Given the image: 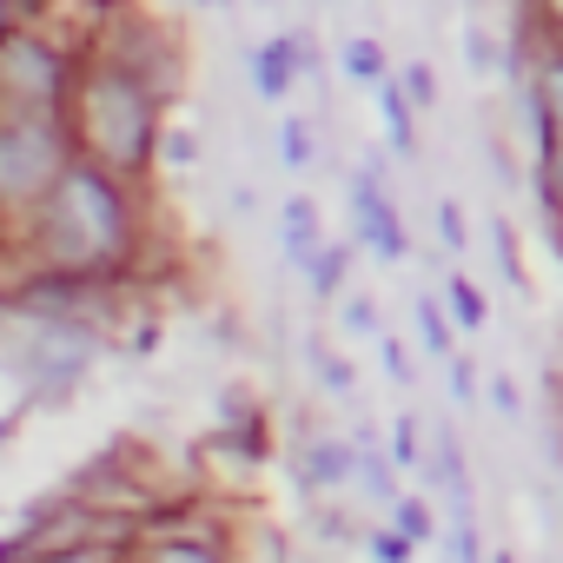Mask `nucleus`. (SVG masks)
<instances>
[{"label":"nucleus","instance_id":"nucleus-8","mask_svg":"<svg viewBox=\"0 0 563 563\" xmlns=\"http://www.w3.org/2000/svg\"><path fill=\"white\" fill-rule=\"evenodd\" d=\"M378 113H385V133H391V146L398 153H418V126H411V93L398 87V80H378Z\"/></svg>","mask_w":563,"mask_h":563},{"label":"nucleus","instance_id":"nucleus-25","mask_svg":"<svg viewBox=\"0 0 563 563\" xmlns=\"http://www.w3.org/2000/svg\"><path fill=\"white\" fill-rule=\"evenodd\" d=\"M159 153H166V166H192V159H199V140H192V133H166Z\"/></svg>","mask_w":563,"mask_h":563},{"label":"nucleus","instance_id":"nucleus-4","mask_svg":"<svg viewBox=\"0 0 563 563\" xmlns=\"http://www.w3.org/2000/svg\"><path fill=\"white\" fill-rule=\"evenodd\" d=\"M352 219H358V239H365L385 265L405 258V225H398V206H391V192L378 186V173H358V179H352Z\"/></svg>","mask_w":563,"mask_h":563},{"label":"nucleus","instance_id":"nucleus-22","mask_svg":"<svg viewBox=\"0 0 563 563\" xmlns=\"http://www.w3.org/2000/svg\"><path fill=\"white\" fill-rule=\"evenodd\" d=\"M312 365H319V385H325V391L352 398V365H345V358H332V352H312Z\"/></svg>","mask_w":563,"mask_h":563},{"label":"nucleus","instance_id":"nucleus-35","mask_svg":"<svg viewBox=\"0 0 563 563\" xmlns=\"http://www.w3.org/2000/svg\"><path fill=\"white\" fill-rule=\"evenodd\" d=\"M490 563H510V556H504V550H497V556H490Z\"/></svg>","mask_w":563,"mask_h":563},{"label":"nucleus","instance_id":"nucleus-17","mask_svg":"<svg viewBox=\"0 0 563 563\" xmlns=\"http://www.w3.org/2000/svg\"><path fill=\"white\" fill-rule=\"evenodd\" d=\"M339 325H345L352 339H378V306H372L365 292H352V299H345V312H339Z\"/></svg>","mask_w":563,"mask_h":563},{"label":"nucleus","instance_id":"nucleus-30","mask_svg":"<svg viewBox=\"0 0 563 563\" xmlns=\"http://www.w3.org/2000/svg\"><path fill=\"white\" fill-rule=\"evenodd\" d=\"M159 563H212V556H206V550H186V543H179V550H166Z\"/></svg>","mask_w":563,"mask_h":563},{"label":"nucleus","instance_id":"nucleus-18","mask_svg":"<svg viewBox=\"0 0 563 563\" xmlns=\"http://www.w3.org/2000/svg\"><path fill=\"white\" fill-rule=\"evenodd\" d=\"M398 87H405V93H411V107H418V113H431V100H438V74H431V67H424V60H411V67H405V80H398Z\"/></svg>","mask_w":563,"mask_h":563},{"label":"nucleus","instance_id":"nucleus-33","mask_svg":"<svg viewBox=\"0 0 563 563\" xmlns=\"http://www.w3.org/2000/svg\"><path fill=\"white\" fill-rule=\"evenodd\" d=\"M543 8H550V14H556V21H563V0H543Z\"/></svg>","mask_w":563,"mask_h":563},{"label":"nucleus","instance_id":"nucleus-23","mask_svg":"<svg viewBox=\"0 0 563 563\" xmlns=\"http://www.w3.org/2000/svg\"><path fill=\"white\" fill-rule=\"evenodd\" d=\"M391 464H424V451H418V418H398V431H391Z\"/></svg>","mask_w":563,"mask_h":563},{"label":"nucleus","instance_id":"nucleus-14","mask_svg":"<svg viewBox=\"0 0 563 563\" xmlns=\"http://www.w3.org/2000/svg\"><path fill=\"white\" fill-rule=\"evenodd\" d=\"M358 477H365V490H372V497H385V504H398V484H391V457H385V451H378L372 438L358 444Z\"/></svg>","mask_w":563,"mask_h":563},{"label":"nucleus","instance_id":"nucleus-1","mask_svg":"<svg viewBox=\"0 0 563 563\" xmlns=\"http://www.w3.org/2000/svg\"><path fill=\"white\" fill-rule=\"evenodd\" d=\"M133 239V219H126V199L113 186L107 166L93 159H67V173L54 179L47 206H41V252L54 258V272H100L126 252Z\"/></svg>","mask_w":563,"mask_h":563},{"label":"nucleus","instance_id":"nucleus-28","mask_svg":"<svg viewBox=\"0 0 563 563\" xmlns=\"http://www.w3.org/2000/svg\"><path fill=\"white\" fill-rule=\"evenodd\" d=\"M451 391H457V405L477 398V372H471V358H451Z\"/></svg>","mask_w":563,"mask_h":563},{"label":"nucleus","instance_id":"nucleus-10","mask_svg":"<svg viewBox=\"0 0 563 563\" xmlns=\"http://www.w3.org/2000/svg\"><path fill=\"white\" fill-rule=\"evenodd\" d=\"M339 67H345L358 87H378V80H391V74H385V47H378L372 34H352V41L339 47Z\"/></svg>","mask_w":563,"mask_h":563},{"label":"nucleus","instance_id":"nucleus-29","mask_svg":"<svg viewBox=\"0 0 563 563\" xmlns=\"http://www.w3.org/2000/svg\"><path fill=\"white\" fill-rule=\"evenodd\" d=\"M490 405H497V418H517V411H523V405H517V385H510L504 372L490 378Z\"/></svg>","mask_w":563,"mask_h":563},{"label":"nucleus","instance_id":"nucleus-20","mask_svg":"<svg viewBox=\"0 0 563 563\" xmlns=\"http://www.w3.org/2000/svg\"><path fill=\"white\" fill-rule=\"evenodd\" d=\"M411 550H418V543H411L398 523H391V530H372V556H378V563H411Z\"/></svg>","mask_w":563,"mask_h":563},{"label":"nucleus","instance_id":"nucleus-12","mask_svg":"<svg viewBox=\"0 0 563 563\" xmlns=\"http://www.w3.org/2000/svg\"><path fill=\"white\" fill-rule=\"evenodd\" d=\"M444 306H451V319H457L464 332H484V319H490V306H484V292L471 286V278H451V286H444Z\"/></svg>","mask_w":563,"mask_h":563},{"label":"nucleus","instance_id":"nucleus-2","mask_svg":"<svg viewBox=\"0 0 563 563\" xmlns=\"http://www.w3.org/2000/svg\"><path fill=\"white\" fill-rule=\"evenodd\" d=\"M80 140H87L93 166H107V173L146 166V153H153V87H146L133 67H113V60H107V67L87 80Z\"/></svg>","mask_w":563,"mask_h":563},{"label":"nucleus","instance_id":"nucleus-6","mask_svg":"<svg viewBox=\"0 0 563 563\" xmlns=\"http://www.w3.org/2000/svg\"><path fill=\"white\" fill-rule=\"evenodd\" d=\"M0 74H14L21 107H34V100H54V93H60V60H54L47 47H34V41H0Z\"/></svg>","mask_w":563,"mask_h":563},{"label":"nucleus","instance_id":"nucleus-9","mask_svg":"<svg viewBox=\"0 0 563 563\" xmlns=\"http://www.w3.org/2000/svg\"><path fill=\"white\" fill-rule=\"evenodd\" d=\"M352 471H358V451L339 444V438H319V444L306 451V484H345Z\"/></svg>","mask_w":563,"mask_h":563},{"label":"nucleus","instance_id":"nucleus-19","mask_svg":"<svg viewBox=\"0 0 563 563\" xmlns=\"http://www.w3.org/2000/svg\"><path fill=\"white\" fill-rule=\"evenodd\" d=\"M451 563H484V543H477L471 510H457V523H451Z\"/></svg>","mask_w":563,"mask_h":563},{"label":"nucleus","instance_id":"nucleus-16","mask_svg":"<svg viewBox=\"0 0 563 563\" xmlns=\"http://www.w3.org/2000/svg\"><path fill=\"white\" fill-rule=\"evenodd\" d=\"M391 523H398L411 543H424V537H431V504H424V497H398V504H391Z\"/></svg>","mask_w":563,"mask_h":563},{"label":"nucleus","instance_id":"nucleus-15","mask_svg":"<svg viewBox=\"0 0 563 563\" xmlns=\"http://www.w3.org/2000/svg\"><path fill=\"white\" fill-rule=\"evenodd\" d=\"M278 159H286L292 173L312 166V126L306 120H278Z\"/></svg>","mask_w":563,"mask_h":563},{"label":"nucleus","instance_id":"nucleus-3","mask_svg":"<svg viewBox=\"0 0 563 563\" xmlns=\"http://www.w3.org/2000/svg\"><path fill=\"white\" fill-rule=\"evenodd\" d=\"M67 173L60 159V140L47 120H0V199H34V192H54V179Z\"/></svg>","mask_w":563,"mask_h":563},{"label":"nucleus","instance_id":"nucleus-13","mask_svg":"<svg viewBox=\"0 0 563 563\" xmlns=\"http://www.w3.org/2000/svg\"><path fill=\"white\" fill-rule=\"evenodd\" d=\"M345 265H352V245H325L306 272H312V292L319 299H339V286H345Z\"/></svg>","mask_w":563,"mask_h":563},{"label":"nucleus","instance_id":"nucleus-32","mask_svg":"<svg viewBox=\"0 0 563 563\" xmlns=\"http://www.w3.org/2000/svg\"><path fill=\"white\" fill-rule=\"evenodd\" d=\"M8 14H14V0H0V41H8Z\"/></svg>","mask_w":563,"mask_h":563},{"label":"nucleus","instance_id":"nucleus-5","mask_svg":"<svg viewBox=\"0 0 563 563\" xmlns=\"http://www.w3.org/2000/svg\"><path fill=\"white\" fill-rule=\"evenodd\" d=\"M306 67H312V41H306V34H278V41L252 47V87H258L265 100H286Z\"/></svg>","mask_w":563,"mask_h":563},{"label":"nucleus","instance_id":"nucleus-26","mask_svg":"<svg viewBox=\"0 0 563 563\" xmlns=\"http://www.w3.org/2000/svg\"><path fill=\"white\" fill-rule=\"evenodd\" d=\"M438 232H444V245H451V252H464V212H457L451 199L438 206Z\"/></svg>","mask_w":563,"mask_h":563},{"label":"nucleus","instance_id":"nucleus-34","mask_svg":"<svg viewBox=\"0 0 563 563\" xmlns=\"http://www.w3.org/2000/svg\"><path fill=\"white\" fill-rule=\"evenodd\" d=\"M192 8H225V0H192Z\"/></svg>","mask_w":563,"mask_h":563},{"label":"nucleus","instance_id":"nucleus-21","mask_svg":"<svg viewBox=\"0 0 563 563\" xmlns=\"http://www.w3.org/2000/svg\"><path fill=\"white\" fill-rule=\"evenodd\" d=\"M464 67H471V74H490V67H497V47H490V34H477L471 21H464Z\"/></svg>","mask_w":563,"mask_h":563},{"label":"nucleus","instance_id":"nucleus-24","mask_svg":"<svg viewBox=\"0 0 563 563\" xmlns=\"http://www.w3.org/2000/svg\"><path fill=\"white\" fill-rule=\"evenodd\" d=\"M537 87H543V100H550V120H556V133H563V60H550Z\"/></svg>","mask_w":563,"mask_h":563},{"label":"nucleus","instance_id":"nucleus-11","mask_svg":"<svg viewBox=\"0 0 563 563\" xmlns=\"http://www.w3.org/2000/svg\"><path fill=\"white\" fill-rule=\"evenodd\" d=\"M411 319H418V339H424V352H431V358H457V352H451V312H444L438 299H418V306H411Z\"/></svg>","mask_w":563,"mask_h":563},{"label":"nucleus","instance_id":"nucleus-27","mask_svg":"<svg viewBox=\"0 0 563 563\" xmlns=\"http://www.w3.org/2000/svg\"><path fill=\"white\" fill-rule=\"evenodd\" d=\"M378 352H385V372H391V378H398V385H411V358H405V345H398V339H385V332H378Z\"/></svg>","mask_w":563,"mask_h":563},{"label":"nucleus","instance_id":"nucleus-31","mask_svg":"<svg viewBox=\"0 0 563 563\" xmlns=\"http://www.w3.org/2000/svg\"><path fill=\"white\" fill-rule=\"evenodd\" d=\"M47 563H100V556H87V550H67V556H47Z\"/></svg>","mask_w":563,"mask_h":563},{"label":"nucleus","instance_id":"nucleus-7","mask_svg":"<svg viewBox=\"0 0 563 563\" xmlns=\"http://www.w3.org/2000/svg\"><path fill=\"white\" fill-rule=\"evenodd\" d=\"M278 232H286V258H292V265H312V258L325 252V239H319V206H312V199H286V206H278Z\"/></svg>","mask_w":563,"mask_h":563}]
</instances>
